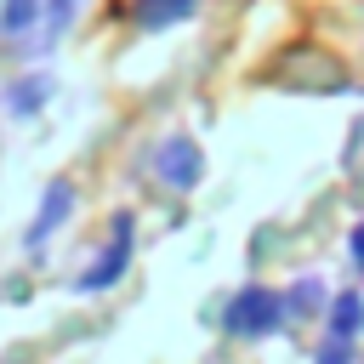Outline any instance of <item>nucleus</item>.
I'll list each match as a JSON object with an SVG mask.
<instances>
[{
  "label": "nucleus",
  "mask_w": 364,
  "mask_h": 364,
  "mask_svg": "<svg viewBox=\"0 0 364 364\" xmlns=\"http://www.w3.org/2000/svg\"><path fill=\"white\" fill-rule=\"evenodd\" d=\"M353 250H358V262H364V233H358V239H353Z\"/></svg>",
  "instance_id": "20e7f679"
},
{
  "label": "nucleus",
  "mask_w": 364,
  "mask_h": 364,
  "mask_svg": "<svg viewBox=\"0 0 364 364\" xmlns=\"http://www.w3.org/2000/svg\"><path fill=\"white\" fill-rule=\"evenodd\" d=\"M63 205H68V188H51V199H46V216H40V228H34V239H46V233H51V222L63 216Z\"/></svg>",
  "instance_id": "7ed1b4c3"
},
{
  "label": "nucleus",
  "mask_w": 364,
  "mask_h": 364,
  "mask_svg": "<svg viewBox=\"0 0 364 364\" xmlns=\"http://www.w3.org/2000/svg\"><path fill=\"white\" fill-rule=\"evenodd\" d=\"M273 324H279V301L267 290H256L233 307V330H273Z\"/></svg>",
  "instance_id": "f03ea898"
},
{
  "label": "nucleus",
  "mask_w": 364,
  "mask_h": 364,
  "mask_svg": "<svg viewBox=\"0 0 364 364\" xmlns=\"http://www.w3.org/2000/svg\"><path fill=\"white\" fill-rule=\"evenodd\" d=\"M159 176H165L171 188H193V182H199V148H193L188 136L165 142V148H159Z\"/></svg>",
  "instance_id": "f257e3e1"
}]
</instances>
